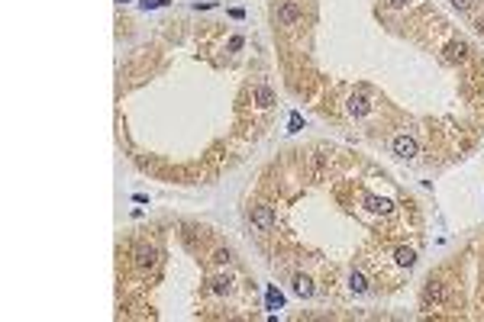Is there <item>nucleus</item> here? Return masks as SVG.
<instances>
[{
    "mask_svg": "<svg viewBox=\"0 0 484 322\" xmlns=\"http://www.w3.org/2000/svg\"><path fill=\"white\" fill-rule=\"evenodd\" d=\"M300 16H304V10H300L297 0H287V3L278 7V23H281V26H294Z\"/></svg>",
    "mask_w": 484,
    "mask_h": 322,
    "instance_id": "f257e3e1",
    "label": "nucleus"
},
{
    "mask_svg": "<svg viewBox=\"0 0 484 322\" xmlns=\"http://www.w3.org/2000/svg\"><path fill=\"white\" fill-rule=\"evenodd\" d=\"M394 155H397V158H413L416 155V142L410 136H397L394 138Z\"/></svg>",
    "mask_w": 484,
    "mask_h": 322,
    "instance_id": "f03ea898",
    "label": "nucleus"
},
{
    "mask_svg": "<svg viewBox=\"0 0 484 322\" xmlns=\"http://www.w3.org/2000/svg\"><path fill=\"white\" fill-rule=\"evenodd\" d=\"M155 261H158V252L152 245H139L136 248V264L139 268H155Z\"/></svg>",
    "mask_w": 484,
    "mask_h": 322,
    "instance_id": "7ed1b4c3",
    "label": "nucleus"
},
{
    "mask_svg": "<svg viewBox=\"0 0 484 322\" xmlns=\"http://www.w3.org/2000/svg\"><path fill=\"white\" fill-rule=\"evenodd\" d=\"M252 223L258 226V229L268 232L271 226H275V216H271V209H268V207H255V209H252Z\"/></svg>",
    "mask_w": 484,
    "mask_h": 322,
    "instance_id": "20e7f679",
    "label": "nucleus"
},
{
    "mask_svg": "<svg viewBox=\"0 0 484 322\" xmlns=\"http://www.w3.org/2000/svg\"><path fill=\"white\" fill-rule=\"evenodd\" d=\"M368 110H371L368 97H365V93H352V100H349V113L352 116H365Z\"/></svg>",
    "mask_w": 484,
    "mask_h": 322,
    "instance_id": "39448f33",
    "label": "nucleus"
},
{
    "mask_svg": "<svg viewBox=\"0 0 484 322\" xmlns=\"http://www.w3.org/2000/svg\"><path fill=\"white\" fill-rule=\"evenodd\" d=\"M365 203H368L375 213H384V216L394 209V203H391V200H384V197H365Z\"/></svg>",
    "mask_w": 484,
    "mask_h": 322,
    "instance_id": "423d86ee",
    "label": "nucleus"
},
{
    "mask_svg": "<svg viewBox=\"0 0 484 322\" xmlns=\"http://www.w3.org/2000/svg\"><path fill=\"white\" fill-rule=\"evenodd\" d=\"M255 103H258V107H271V103H275L271 87H255Z\"/></svg>",
    "mask_w": 484,
    "mask_h": 322,
    "instance_id": "0eeeda50",
    "label": "nucleus"
},
{
    "mask_svg": "<svg viewBox=\"0 0 484 322\" xmlns=\"http://www.w3.org/2000/svg\"><path fill=\"white\" fill-rule=\"evenodd\" d=\"M265 299H268V309H281L284 306V297H281V290H275V287H268Z\"/></svg>",
    "mask_w": 484,
    "mask_h": 322,
    "instance_id": "6e6552de",
    "label": "nucleus"
},
{
    "mask_svg": "<svg viewBox=\"0 0 484 322\" xmlns=\"http://www.w3.org/2000/svg\"><path fill=\"white\" fill-rule=\"evenodd\" d=\"M413 248H397V264L400 268H410V264H413Z\"/></svg>",
    "mask_w": 484,
    "mask_h": 322,
    "instance_id": "1a4fd4ad",
    "label": "nucleus"
},
{
    "mask_svg": "<svg viewBox=\"0 0 484 322\" xmlns=\"http://www.w3.org/2000/svg\"><path fill=\"white\" fill-rule=\"evenodd\" d=\"M294 290H297L300 297H310V293H313V284H310V277H297V280H294Z\"/></svg>",
    "mask_w": 484,
    "mask_h": 322,
    "instance_id": "9d476101",
    "label": "nucleus"
},
{
    "mask_svg": "<svg viewBox=\"0 0 484 322\" xmlns=\"http://www.w3.org/2000/svg\"><path fill=\"white\" fill-rule=\"evenodd\" d=\"M349 287H352V290H355V293H365V290H368V284H365V277H361V274H358V271H355V274H352V277H349Z\"/></svg>",
    "mask_w": 484,
    "mask_h": 322,
    "instance_id": "9b49d317",
    "label": "nucleus"
},
{
    "mask_svg": "<svg viewBox=\"0 0 484 322\" xmlns=\"http://www.w3.org/2000/svg\"><path fill=\"white\" fill-rule=\"evenodd\" d=\"M461 55H465V42H452V46H449V58H461Z\"/></svg>",
    "mask_w": 484,
    "mask_h": 322,
    "instance_id": "f8f14e48",
    "label": "nucleus"
},
{
    "mask_svg": "<svg viewBox=\"0 0 484 322\" xmlns=\"http://www.w3.org/2000/svg\"><path fill=\"white\" fill-rule=\"evenodd\" d=\"M213 290L216 293H226V290H229V280H226V277H216V280H213Z\"/></svg>",
    "mask_w": 484,
    "mask_h": 322,
    "instance_id": "ddd939ff",
    "label": "nucleus"
},
{
    "mask_svg": "<svg viewBox=\"0 0 484 322\" xmlns=\"http://www.w3.org/2000/svg\"><path fill=\"white\" fill-rule=\"evenodd\" d=\"M142 7H146V10H155V7H165V0H142Z\"/></svg>",
    "mask_w": 484,
    "mask_h": 322,
    "instance_id": "4468645a",
    "label": "nucleus"
},
{
    "mask_svg": "<svg viewBox=\"0 0 484 322\" xmlns=\"http://www.w3.org/2000/svg\"><path fill=\"white\" fill-rule=\"evenodd\" d=\"M300 129V113H291V132Z\"/></svg>",
    "mask_w": 484,
    "mask_h": 322,
    "instance_id": "2eb2a0df",
    "label": "nucleus"
},
{
    "mask_svg": "<svg viewBox=\"0 0 484 322\" xmlns=\"http://www.w3.org/2000/svg\"><path fill=\"white\" fill-rule=\"evenodd\" d=\"M452 3H455L459 10H468V7H471V0H452Z\"/></svg>",
    "mask_w": 484,
    "mask_h": 322,
    "instance_id": "dca6fc26",
    "label": "nucleus"
},
{
    "mask_svg": "<svg viewBox=\"0 0 484 322\" xmlns=\"http://www.w3.org/2000/svg\"><path fill=\"white\" fill-rule=\"evenodd\" d=\"M391 7H407V0H391Z\"/></svg>",
    "mask_w": 484,
    "mask_h": 322,
    "instance_id": "f3484780",
    "label": "nucleus"
},
{
    "mask_svg": "<svg viewBox=\"0 0 484 322\" xmlns=\"http://www.w3.org/2000/svg\"><path fill=\"white\" fill-rule=\"evenodd\" d=\"M120 3H129V0H120Z\"/></svg>",
    "mask_w": 484,
    "mask_h": 322,
    "instance_id": "a211bd4d",
    "label": "nucleus"
}]
</instances>
